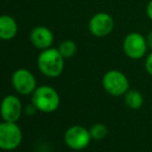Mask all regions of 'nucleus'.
Returning a JSON list of instances; mask_svg holds the SVG:
<instances>
[{"instance_id": "obj_1", "label": "nucleus", "mask_w": 152, "mask_h": 152, "mask_svg": "<svg viewBox=\"0 0 152 152\" xmlns=\"http://www.w3.org/2000/svg\"><path fill=\"white\" fill-rule=\"evenodd\" d=\"M64 59L58 49L49 48L42 50L37 57V67L44 76L57 78L64 69Z\"/></svg>"}, {"instance_id": "obj_2", "label": "nucleus", "mask_w": 152, "mask_h": 152, "mask_svg": "<svg viewBox=\"0 0 152 152\" xmlns=\"http://www.w3.org/2000/svg\"><path fill=\"white\" fill-rule=\"evenodd\" d=\"M31 102L37 111L44 113H52L59 108L60 96L56 89L48 85L36 87L31 96Z\"/></svg>"}, {"instance_id": "obj_3", "label": "nucleus", "mask_w": 152, "mask_h": 152, "mask_svg": "<svg viewBox=\"0 0 152 152\" xmlns=\"http://www.w3.org/2000/svg\"><path fill=\"white\" fill-rule=\"evenodd\" d=\"M23 140V132L17 122L0 123V149L10 151L17 149Z\"/></svg>"}, {"instance_id": "obj_4", "label": "nucleus", "mask_w": 152, "mask_h": 152, "mask_svg": "<svg viewBox=\"0 0 152 152\" xmlns=\"http://www.w3.org/2000/svg\"><path fill=\"white\" fill-rule=\"evenodd\" d=\"M104 89L112 96H122L129 90V82L120 70L111 69L104 75L102 80Z\"/></svg>"}, {"instance_id": "obj_5", "label": "nucleus", "mask_w": 152, "mask_h": 152, "mask_svg": "<svg viewBox=\"0 0 152 152\" xmlns=\"http://www.w3.org/2000/svg\"><path fill=\"white\" fill-rule=\"evenodd\" d=\"M122 50L124 54L132 60L143 58L148 50L146 37L140 32H130L126 34L122 42Z\"/></svg>"}, {"instance_id": "obj_6", "label": "nucleus", "mask_w": 152, "mask_h": 152, "mask_svg": "<svg viewBox=\"0 0 152 152\" xmlns=\"http://www.w3.org/2000/svg\"><path fill=\"white\" fill-rule=\"evenodd\" d=\"M92 138L89 129L82 125H72L64 132V142L72 150H83L90 144Z\"/></svg>"}, {"instance_id": "obj_7", "label": "nucleus", "mask_w": 152, "mask_h": 152, "mask_svg": "<svg viewBox=\"0 0 152 152\" xmlns=\"http://www.w3.org/2000/svg\"><path fill=\"white\" fill-rule=\"evenodd\" d=\"M114 19L108 12H97L90 18L88 23L89 32L95 37H106L113 31Z\"/></svg>"}, {"instance_id": "obj_8", "label": "nucleus", "mask_w": 152, "mask_h": 152, "mask_svg": "<svg viewBox=\"0 0 152 152\" xmlns=\"http://www.w3.org/2000/svg\"><path fill=\"white\" fill-rule=\"evenodd\" d=\"M12 84L18 93L29 95L36 89V79L30 70L26 68H19L12 74Z\"/></svg>"}, {"instance_id": "obj_9", "label": "nucleus", "mask_w": 152, "mask_h": 152, "mask_svg": "<svg viewBox=\"0 0 152 152\" xmlns=\"http://www.w3.org/2000/svg\"><path fill=\"white\" fill-rule=\"evenodd\" d=\"M22 102L14 94L6 95L0 104V114L3 121L17 122L22 115Z\"/></svg>"}, {"instance_id": "obj_10", "label": "nucleus", "mask_w": 152, "mask_h": 152, "mask_svg": "<svg viewBox=\"0 0 152 152\" xmlns=\"http://www.w3.org/2000/svg\"><path fill=\"white\" fill-rule=\"evenodd\" d=\"M29 37L31 44L39 50L51 48L54 42V34L46 26H35L31 30Z\"/></svg>"}, {"instance_id": "obj_11", "label": "nucleus", "mask_w": 152, "mask_h": 152, "mask_svg": "<svg viewBox=\"0 0 152 152\" xmlns=\"http://www.w3.org/2000/svg\"><path fill=\"white\" fill-rule=\"evenodd\" d=\"M18 33V24L10 15L0 16V39L10 40Z\"/></svg>"}, {"instance_id": "obj_12", "label": "nucleus", "mask_w": 152, "mask_h": 152, "mask_svg": "<svg viewBox=\"0 0 152 152\" xmlns=\"http://www.w3.org/2000/svg\"><path fill=\"white\" fill-rule=\"evenodd\" d=\"M124 102L128 108L132 110H138L144 104V97L140 91L136 89H129L124 94Z\"/></svg>"}, {"instance_id": "obj_13", "label": "nucleus", "mask_w": 152, "mask_h": 152, "mask_svg": "<svg viewBox=\"0 0 152 152\" xmlns=\"http://www.w3.org/2000/svg\"><path fill=\"white\" fill-rule=\"evenodd\" d=\"M57 49L64 58H72L76 55L77 51H78L77 44L72 39H65L61 42Z\"/></svg>"}, {"instance_id": "obj_14", "label": "nucleus", "mask_w": 152, "mask_h": 152, "mask_svg": "<svg viewBox=\"0 0 152 152\" xmlns=\"http://www.w3.org/2000/svg\"><path fill=\"white\" fill-rule=\"evenodd\" d=\"M89 132H90L92 140L100 141V140H104V139L106 138L109 130H108V127H107L104 124L95 123L89 128Z\"/></svg>"}, {"instance_id": "obj_15", "label": "nucleus", "mask_w": 152, "mask_h": 152, "mask_svg": "<svg viewBox=\"0 0 152 152\" xmlns=\"http://www.w3.org/2000/svg\"><path fill=\"white\" fill-rule=\"evenodd\" d=\"M145 68H146V72L152 77V51L145 60Z\"/></svg>"}, {"instance_id": "obj_16", "label": "nucleus", "mask_w": 152, "mask_h": 152, "mask_svg": "<svg viewBox=\"0 0 152 152\" xmlns=\"http://www.w3.org/2000/svg\"><path fill=\"white\" fill-rule=\"evenodd\" d=\"M35 111H37V109L34 107V104L31 102V104H28V106L25 108V113L27 115H33L35 113Z\"/></svg>"}, {"instance_id": "obj_17", "label": "nucleus", "mask_w": 152, "mask_h": 152, "mask_svg": "<svg viewBox=\"0 0 152 152\" xmlns=\"http://www.w3.org/2000/svg\"><path fill=\"white\" fill-rule=\"evenodd\" d=\"M146 15L149 20L152 21V0L148 2V4L146 6Z\"/></svg>"}, {"instance_id": "obj_18", "label": "nucleus", "mask_w": 152, "mask_h": 152, "mask_svg": "<svg viewBox=\"0 0 152 152\" xmlns=\"http://www.w3.org/2000/svg\"><path fill=\"white\" fill-rule=\"evenodd\" d=\"M146 42H147V45H148V49H150L152 51V31L148 32L146 36Z\"/></svg>"}, {"instance_id": "obj_19", "label": "nucleus", "mask_w": 152, "mask_h": 152, "mask_svg": "<svg viewBox=\"0 0 152 152\" xmlns=\"http://www.w3.org/2000/svg\"><path fill=\"white\" fill-rule=\"evenodd\" d=\"M0 99H1V92H0Z\"/></svg>"}]
</instances>
